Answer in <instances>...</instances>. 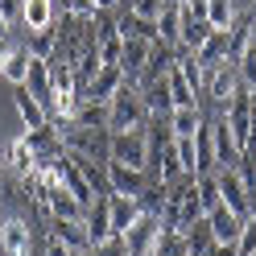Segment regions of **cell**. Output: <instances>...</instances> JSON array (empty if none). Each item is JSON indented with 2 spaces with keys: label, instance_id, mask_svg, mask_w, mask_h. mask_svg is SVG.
I'll list each match as a JSON object with an SVG mask.
<instances>
[{
  "label": "cell",
  "instance_id": "1",
  "mask_svg": "<svg viewBox=\"0 0 256 256\" xmlns=\"http://www.w3.org/2000/svg\"><path fill=\"white\" fill-rule=\"evenodd\" d=\"M149 116H153V112H149L145 91L124 78V87L108 100V132H132V128H145Z\"/></svg>",
  "mask_w": 256,
  "mask_h": 256
},
{
  "label": "cell",
  "instance_id": "2",
  "mask_svg": "<svg viewBox=\"0 0 256 256\" xmlns=\"http://www.w3.org/2000/svg\"><path fill=\"white\" fill-rule=\"evenodd\" d=\"M108 162H120V166H132V170H149V162H153L149 132H145V128L112 132V140H108Z\"/></svg>",
  "mask_w": 256,
  "mask_h": 256
},
{
  "label": "cell",
  "instance_id": "3",
  "mask_svg": "<svg viewBox=\"0 0 256 256\" xmlns=\"http://www.w3.org/2000/svg\"><path fill=\"white\" fill-rule=\"evenodd\" d=\"M219 174V194H223V206L236 211L240 219L252 215V186L244 182V174L240 170H215Z\"/></svg>",
  "mask_w": 256,
  "mask_h": 256
},
{
  "label": "cell",
  "instance_id": "4",
  "mask_svg": "<svg viewBox=\"0 0 256 256\" xmlns=\"http://www.w3.org/2000/svg\"><path fill=\"white\" fill-rule=\"evenodd\" d=\"M211 128V145H215V170H240V162H244V149L236 145V136H232V128L228 120H223V112L206 124Z\"/></svg>",
  "mask_w": 256,
  "mask_h": 256
},
{
  "label": "cell",
  "instance_id": "5",
  "mask_svg": "<svg viewBox=\"0 0 256 256\" xmlns=\"http://www.w3.org/2000/svg\"><path fill=\"white\" fill-rule=\"evenodd\" d=\"M157 178H149V170H132V166H120V162H108V186L112 194H132L140 198Z\"/></svg>",
  "mask_w": 256,
  "mask_h": 256
},
{
  "label": "cell",
  "instance_id": "6",
  "mask_svg": "<svg viewBox=\"0 0 256 256\" xmlns=\"http://www.w3.org/2000/svg\"><path fill=\"white\" fill-rule=\"evenodd\" d=\"M157 232H162V215L153 211H140V219L124 232V244H128V256H149L153 244H157Z\"/></svg>",
  "mask_w": 256,
  "mask_h": 256
},
{
  "label": "cell",
  "instance_id": "7",
  "mask_svg": "<svg viewBox=\"0 0 256 256\" xmlns=\"http://www.w3.org/2000/svg\"><path fill=\"white\" fill-rule=\"evenodd\" d=\"M240 91H244V83H240V70H236V66H228V62H223V66H215L211 74H206V95H211L219 108H228Z\"/></svg>",
  "mask_w": 256,
  "mask_h": 256
},
{
  "label": "cell",
  "instance_id": "8",
  "mask_svg": "<svg viewBox=\"0 0 256 256\" xmlns=\"http://www.w3.org/2000/svg\"><path fill=\"white\" fill-rule=\"evenodd\" d=\"M232 54H236V46H232V29H211L206 46H202L194 58H198V66L211 74V70H215V66H223V62H228Z\"/></svg>",
  "mask_w": 256,
  "mask_h": 256
},
{
  "label": "cell",
  "instance_id": "9",
  "mask_svg": "<svg viewBox=\"0 0 256 256\" xmlns=\"http://www.w3.org/2000/svg\"><path fill=\"white\" fill-rule=\"evenodd\" d=\"M149 54H153V42H145V38H124L120 70L128 74V83H140V74H145V66H149Z\"/></svg>",
  "mask_w": 256,
  "mask_h": 256
},
{
  "label": "cell",
  "instance_id": "10",
  "mask_svg": "<svg viewBox=\"0 0 256 256\" xmlns=\"http://www.w3.org/2000/svg\"><path fill=\"white\" fill-rule=\"evenodd\" d=\"M29 223L25 219H4L0 223V256H29Z\"/></svg>",
  "mask_w": 256,
  "mask_h": 256
},
{
  "label": "cell",
  "instance_id": "11",
  "mask_svg": "<svg viewBox=\"0 0 256 256\" xmlns=\"http://www.w3.org/2000/svg\"><path fill=\"white\" fill-rule=\"evenodd\" d=\"M50 236L62 240L70 252H87L91 248V232H87V219H50Z\"/></svg>",
  "mask_w": 256,
  "mask_h": 256
},
{
  "label": "cell",
  "instance_id": "12",
  "mask_svg": "<svg viewBox=\"0 0 256 256\" xmlns=\"http://www.w3.org/2000/svg\"><path fill=\"white\" fill-rule=\"evenodd\" d=\"M206 223H211V236H215V244H236V236L240 228H244V219H240L236 211H228V206H215V211H206Z\"/></svg>",
  "mask_w": 256,
  "mask_h": 256
},
{
  "label": "cell",
  "instance_id": "13",
  "mask_svg": "<svg viewBox=\"0 0 256 256\" xmlns=\"http://www.w3.org/2000/svg\"><path fill=\"white\" fill-rule=\"evenodd\" d=\"M87 232H91V244L116 236V232H112V194H100V198L87 206Z\"/></svg>",
  "mask_w": 256,
  "mask_h": 256
},
{
  "label": "cell",
  "instance_id": "14",
  "mask_svg": "<svg viewBox=\"0 0 256 256\" xmlns=\"http://www.w3.org/2000/svg\"><path fill=\"white\" fill-rule=\"evenodd\" d=\"M46 215H50V219H87V206L78 202L70 190L54 186V190H50V198H46Z\"/></svg>",
  "mask_w": 256,
  "mask_h": 256
},
{
  "label": "cell",
  "instance_id": "15",
  "mask_svg": "<svg viewBox=\"0 0 256 256\" xmlns=\"http://www.w3.org/2000/svg\"><path fill=\"white\" fill-rule=\"evenodd\" d=\"M124 78H128V74H124L120 66H100V74L91 78V87H87V95H83V100H100V104H108L112 95L124 87Z\"/></svg>",
  "mask_w": 256,
  "mask_h": 256
},
{
  "label": "cell",
  "instance_id": "16",
  "mask_svg": "<svg viewBox=\"0 0 256 256\" xmlns=\"http://www.w3.org/2000/svg\"><path fill=\"white\" fill-rule=\"evenodd\" d=\"M182 0H162V12H157V42L178 46V29H182Z\"/></svg>",
  "mask_w": 256,
  "mask_h": 256
},
{
  "label": "cell",
  "instance_id": "17",
  "mask_svg": "<svg viewBox=\"0 0 256 256\" xmlns=\"http://www.w3.org/2000/svg\"><path fill=\"white\" fill-rule=\"evenodd\" d=\"M140 211H145L140 198H132V194H112V232L124 236V232L140 219Z\"/></svg>",
  "mask_w": 256,
  "mask_h": 256
},
{
  "label": "cell",
  "instance_id": "18",
  "mask_svg": "<svg viewBox=\"0 0 256 256\" xmlns=\"http://www.w3.org/2000/svg\"><path fill=\"white\" fill-rule=\"evenodd\" d=\"M25 91L34 95V100L50 104L54 83H50V62H46V58H29V78H25Z\"/></svg>",
  "mask_w": 256,
  "mask_h": 256
},
{
  "label": "cell",
  "instance_id": "19",
  "mask_svg": "<svg viewBox=\"0 0 256 256\" xmlns=\"http://www.w3.org/2000/svg\"><path fill=\"white\" fill-rule=\"evenodd\" d=\"M54 12H58L54 0H21V21H25L29 34H34V29H50Z\"/></svg>",
  "mask_w": 256,
  "mask_h": 256
},
{
  "label": "cell",
  "instance_id": "20",
  "mask_svg": "<svg viewBox=\"0 0 256 256\" xmlns=\"http://www.w3.org/2000/svg\"><path fill=\"white\" fill-rule=\"evenodd\" d=\"M25 140H29V149H34V157H58V153H62V136H58L54 124L25 128Z\"/></svg>",
  "mask_w": 256,
  "mask_h": 256
},
{
  "label": "cell",
  "instance_id": "21",
  "mask_svg": "<svg viewBox=\"0 0 256 256\" xmlns=\"http://www.w3.org/2000/svg\"><path fill=\"white\" fill-rule=\"evenodd\" d=\"M95 50H100V62L104 66H120V54H124V34L116 25H104L100 38H95Z\"/></svg>",
  "mask_w": 256,
  "mask_h": 256
},
{
  "label": "cell",
  "instance_id": "22",
  "mask_svg": "<svg viewBox=\"0 0 256 256\" xmlns=\"http://www.w3.org/2000/svg\"><path fill=\"white\" fill-rule=\"evenodd\" d=\"M206 38H211V21H194V17H182V29H178V46L186 54H198Z\"/></svg>",
  "mask_w": 256,
  "mask_h": 256
},
{
  "label": "cell",
  "instance_id": "23",
  "mask_svg": "<svg viewBox=\"0 0 256 256\" xmlns=\"http://www.w3.org/2000/svg\"><path fill=\"white\" fill-rule=\"evenodd\" d=\"M12 100H17V112H21L25 128H46V124H50V112H46V104L34 100L25 87H17V95H12Z\"/></svg>",
  "mask_w": 256,
  "mask_h": 256
},
{
  "label": "cell",
  "instance_id": "24",
  "mask_svg": "<svg viewBox=\"0 0 256 256\" xmlns=\"http://www.w3.org/2000/svg\"><path fill=\"white\" fill-rule=\"evenodd\" d=\"M149 256H190L182 228H174V223H162V232H157V244H153Z\"/></svg>",
  "mask_w": 256,
  "mask_h": 256
},
{
  "label": "cell",
  "instance_id": "25",
  "mask_svg": "<svg viewBox=\"0 0 256 256\" xmlns=\"http://www.w3.org/2000/svg\"><path fill=\"white\" fill-rule=\"evenodd\" d=\"M202 128H206V120H202L198 104H194V108H174V112H170V132H174V136H194V132H202Z\"/></svg>",
  "mask_w": 256,
  "mask_h": 256
},
{
  "label": "cell",
  "instance_id": "26",
  "mask_svg": "<svg viewBox=\"0 0 256 256\" xmlns=\"http://www.w3.org/2000/svg\"><path fill=\"white\" fill-rule=\"evenodd\" d=\"M25 50H29V58H46V62H54V54H58V25H50V29H34Z\"/></svg>",
  "mask_w": 256,
  "mask_h": 256
},
{
  "label": "cell",
  "instance_id": "27",
  "mask_svg": "<svg viewBox=\"0 0 256 256\" xmlns=\"http://www.w3.org/2000/svg\"><path fill=\"white\" fill-rule=\"evenodd\" d=\"M186 236V248H190V256H206L215 248V236H211V223H206V215L198 219V223H190V228L182 232Z\"/></svg>",
  "mask_w": 256,
  "mask_h": 256
},
{
  "label": "cell",
  "instance_id": "28",
  "mask_svg": "<svg viewBox=\"0 0 256 256\" xmlns=\"http://www.w3.org/2000/svg\"><path fill=\"white\" fill-rule=\"evenodd\" d=\"M166 83H170V100H174V108H194V104H198V91L182 78V70H178V66H170Z\"/></svg>",
  "mask_w": 256,
  "mask_h": 256
},
{
  "label": "cell",
  "instance_id": "29",
  "mask_svg": "<svg viewBox=\"0 0 256 256\" xmlns=\"http://www.w3.org/2000/svg\"><path fill=\"white\" fill-rule=\"evenodd\" d=\"M4 162H8L12 170H17L21 178H25V174H29V170L38 166V157H34V149H29L25 132H21V136H12V145H8V153H4Z\"/></svg>",
  "mask_w": 256,
  "mask_h": 256
},
{
  "label": "cell",
  "instance_id": "30",
  "mask_svg": "<svg viewBox=\"0 0 256 256\" xmlns=\"http://www.w3.org/2000/svg\"><path fill=\"white\" fill-rule=\"evenodd\" d=\"M236 70H240V83H244V91H256V42H252V38L240 46Z\"/></svg>",
  "mask_w": 256,
  "mask_h": 256
},
{
  "label": "cell",
  "instance_id": "31",
  "mask_svg": "<svg viewBox=\"0 0 256 256\" xmlns=\"http://www.w3.org/2000/svg\"><path fill=\"white\" fill-rule=\"evenodd\" d=\"M182 178V166H178V149H174V140L170 145L157 149V182L170 186V182H178Z\"/></svg>",
  "mask_w": 256,
  "mask_h": 256
},
{
  "label": "cell",
  "instance_id": "32",
  "mask_svg": "<svg viewBox=\"0 0 256 256\" xmlns=\"http://www.w3.org/2000/svg\"><path fill=\"white\" fill-rule=\"evenodd\" d=\"M0 74H4L12 87H25V78H29V50H8L4 70H0Z\"/></svg>",
  "mask_w": 256,
  "mask_h": 256
},
{
  "label": "cell",
  "instance_id": "33",
  "mask_svg": "<svg viewBox=\"0 0 256 256\" xmlns=\"http://www.w3.org/2000/svg\"><path fill=\"white\" fill-rule=\"evenodd\" d=\"M116 29H120L124 38H145V42H157V25H153V21L132 17V12H124V17L116 21Z\"/></svg>",
  "mask_w": 256,
  "mask_h": 256
},
{
  "label": "cell",
  "instance_id": "34",
  "mask_svg": "<svg viewBox=\"0 0 256 256\" xmlns=\"http://www.w3.org/2000/svg\"><path fill=\"white\" fill-rule=\"evenodd\" d=\"M74 124H87V128H108V104H100V100H83V104H78Z\"/></svg>",
  "mask_w": 256,
  "mask_h": 256
},
{
  "label": "cell",
  "instance_id": "35",
  "mask_svg": "<svg viewBox=\"0 0 256 256\" xmlns=\"http://www.w3.org/2000/svg\"><path fill=\"white\" fill-rule=\"evenodd\" d=\"M174 149H178V166H182V174L198 178V149H194V136H174Z\"/></svg>",
  "mask_w": 256,
  "mask_h": 256
},
{
  "label": "cell",
  "instance_id": "36",
  "mask_svg": "<svg viewBox=\"0 0 256 256\" xmlns=\"http://www.w3.org/2000/svg\"><path fill=\"white\" fill-rule=\"evenodd\" d=\"M198 202H202V215L215 211V206L223 202V194H219V174H198Z\"/></svg>",
  "mask_w": 256,
  "mask_h": 256
},
{
  "label": "cell",
  "instance_id": "37",
  "mask_svg": "<svg viewBox=\"0 0 256 256\" xmlns=\"http://www.w3.org/2000/svg\"><path fill=\"white\" fill-rule=\"evenodd\" d=\"M206 21H211V29H232L236 4L232 0H206Z\"/></svg>",
  "mask_w": 256,
  "mask_h": 256
},
{
  "label": "cell",
  "instance_id": "38",
  "mask_svg": "<svg viewBox=\"0 0 256 256\" xmlns=\"http://www.w3.org/2000/svg\"><path fill=\"white\" fill-rule=\"evenodd\" d=\"M174 66L182 70V78H186V83L194 87V91H202V87H206V70L198 66V58H194V54H186V58H178V62H174Z\"/></svg>",
  "mask_w": 256,
  "mask_h": 256
},
{
  "label": "cell",
  "instance_id": "39",
  "mask_svg": "<svg viewBox=\"0 0 256 256\" xmlns=\"http://www.w3.org/2000/svg\"><path fill=\"white\" fill-rule=\"evenodd\" d=\"M236 256H256V215L244 219V228L236 236Z\"/></svg>",
  "mask_w": 256,
  "mask_h": 256
},
{
  "label": "cell",
  "instance_id": "40",
  "mask_svg": "<svg viewBox=\"0 0 256 256\" xmlns=\"http://www.w3.org/2000/svg\"><path fill=\"white\" fill-rule=\"evenodd\" d=\"M91 256H128V244H124V236H108L100 240V244H91Z\"/></svg>",
  "mask_w": 256,
  "mask_h": 256
},
{
  "label": "cell",
  "instance_id": "41",
  "mask_svg": "<svg viewBox=\"0 0 256 256\" xmlns=\"http://www.w3.org/2000/svg\"><path fill=\"white\" fill-rule=\"evenodd\" d=\"M62 12L74 21H87V17H95V0H62Z\"/></svg>",
  "mask_w": 256,
  "mask_h": 256
},
{
  "label": "cell",
  "instance_id": "42",
  "mask_svg": "<svg viewBox=\"0 0 256 256\" xmlns=\"http://www.w3.org/2000/svg\"><path fill=\"white\" fill-rule=\"evenodd\" d=\"M0 12L8 21H21V0H0Z\"/></svg>",
  "mask_w": 256,
  "mask_h": 256
},
{
  "label": "cell",
  "instance_id": "43",
  "mask_svg": "<svg viewBox=\"0 0 256 256\" xmlns=\"http://www.w3.org/2000/svg\"><path fill=\"white\" fill-rule=\"evenodd\" d=\"M46 256H74V252L62 244V240H54V236H50V244H46Z\"/></svg>",
  "mask_w": 256,
  "mask_h": 256
},
{
  "label": "cell",
  "instance_id": "44",
  "mask_svg": "<svg viewBox=\"0 0 256 256\" xmlns=\"http://www.w3.org/2000/svg\"><path fill=\"white\" fill-rule=\"evenodd\" d=\"M206 256H236V244H215Z\"/></svg>",
  "mask_w": 256,
  "mask_h": 256
},
{
  "label": "cell",
  "instance_id": "45",
  "mask_svg": "<svg viewBox=\"0 0 256 256\" xmlns=\"http://www.w3.org/2000/svg\"><path fill=\"white\" fill-rule=\"evenodd\" d=\"M8 29H12V21L4 17V12H0V38H8Z\"/></svg>",
  "mask_w": 256,
  "mask_h": 256
},
{
  "label": "cell",
  "instance_id": "46",
  "mask_svg": "<svg viewBox=\"0 0 256 256\" xmlns=\"http://www.w3.org/2000/svg\"><path fill=\"white\" fill-rule=\"evenodd\" d=\"M4 58H8V46H4V38H0V70H4Z\"/></svg>",
  "mask_w": 256,
  "mask_h": 256
},
{
  "label": "cell",
  "instance_id": "47",
  "mask_svg": "<svg viewBox=\"0 0 256 256\" xmlns=\"http://www.w3.org/2000/svg\"><path fill=\"white\" fill-rule=\"evenodd\" d=\"M112 4H116V0H95V12H100V8H112Z\"/></svg>",
  "mask_w": 256,
  "mask_h": 256
},
{
  "label": "cell",
  "instance_id": "48",
  "mask_svg": "<svg viewBox=\"0 0 256 256\" xmlns=\"http://www.w3.org/2000/svg\"><path fill=\"white\" fill-rule=\"evenodd\" d=\"M252 42H256V12H252Z\"/></svg>",
  "mask_w": 256,
  "mask_h": 256
},
{
  "label": "cell",
  "instance_id": "49",
  "mask_svg": "<svg viewBox=\"0 0 256 256\" xmlns=\"http://www.w3.org/2000/svg\"><path fill=\"white\" fill-rule=\"evenodd\" d=\"M0 174H4V153H0Z\"/></svg>",
  "mask_w": 256,
  "mask_h": 256
},
{
  "label": "cell",
  "instance_id": "50",
  "mask_svg": "<svg viewBox=\"0 0 256 256\" xmlns=\"http://www.w3.org/2000/svg\"><path fill=\"white\" fill-rule=\"evenodd\" d=\"M74 256H91V248H87V252H74Z\"/></svg>",
  "mask_w": 256,
  "mask_h": 256
}]
</instances>
